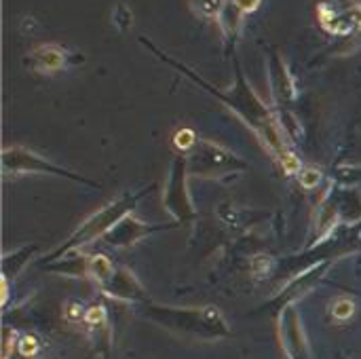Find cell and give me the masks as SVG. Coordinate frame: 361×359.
I'll return each instance as SVG.
<instances>
[{
  "label": "cell",
  "instance_id": "obj_2",
  "mask_svg": "<svg viewBox=\"0 0 361 359\" xmlns=\"http://www.w3.org/2000/svg\"><path fill=\"white\" fill-rule=\"evenodd\" d=\"M135 201H137V197H125V199L112 203V205H110L108 209H104L102 214L93 216L78 233L72 235V239L68 241L66 250H72V248H76V245H82V243H87V241L99 237V235H102L104 231H108V229H110V226H112L129 207H133Z\"/></svg>",
  "mask_w": 361,
  "mask_h": 359
},
{
  "label": "cell",
  "instance_id": "obj_5",
  "mask_svg": "<svg viewBox=\"0 0 361 359\" xmlns=\"http://www.w3.org/2000/svg\"><path fill=\"white\" fill-rule=\"evenodd\" d=\"M317 182H319V174H315L313 169L305 171V176H302V184H307V186H315Z\"/></svg>",
  "mask_w": 361,
  "mask_h": 359
},
{
  "label": "cell",
  "instance_id": "obj_4",
  "mask_svg": "<svg viewBox=\"0 0 361 359\" xmlns=\"http://www.w3.org/2000/svg\"><path fill=\"white\" fill-rule=\"evenodd\" d=\"M150 231H154V229H150V226H142L140 222L125 220V222L114 231V235H108V241H110V243H114V245H125V243H129V241H133V239H137L140 235L150 233Z\"/></svg>",
  "mask_w": 361,
  "mask_h": 359
},
{
  "label": "cell",
  "instance_id": "obj_1",
  "mask_svg": "<svg viewBox=\"0 0 361 359\" xmlns=\"http://www.w3.org/2000/svg\"><path fill=\"white\" fill-rule=\"evenodd\" d=\"M154 320L169 322L171 328H182L186 332L199 330L205 336H216L224 332V322L216 311H154Z\"/></svg>",
  "mask_w": 361,
  "mask_h": 359
},
{
  "label": "cell",
  "instance_id": "obj_3",
  "mask_svg": "<svg viewBox=\"0 0 361 359\" xmlns=\"http://www.w3.org/2000/svg\"><path fill=\"white\" fill-rule=\"evenodd\" d=\"M4 159H15V163H4V169H17V171H47V174H59V176H68L63 169H57L55 165L36 159L34 154H27L23 150H15V152H4Z\"/></svg>",
  "mask_w": 361,
  "mask_h": 359
}]
</instances>
